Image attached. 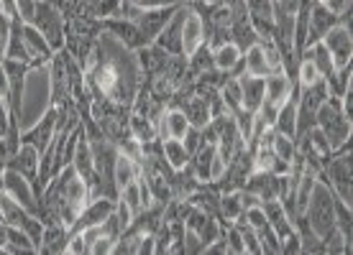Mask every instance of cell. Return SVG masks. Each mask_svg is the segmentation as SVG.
<instances>
[{
    "label": "cell",
    "mask_w": 353,
    "mask_h": 255,
    "mask_svg": "<svg viewBox=\"0 0 353 255\" xmlns=\"http://www.w3.org/2000/svg\"><path fill=\"white\" fill-rule=\"evenodd\" d=\"M82 71L90 95L105 97L115 105L131 107L143 85V71L136 59V52L125 49L108 31L97 36V44Z\"/></svg>",
    "instance_id": "6da1fadb"
},
{
    "label": "cell",
    "mask_w": 353,
    "mask_h": 255,
    "mask_svg": "<svg viewBox=\"0 0 353 255\" xmlns=\"http://www.w3.org/2000/svg\"><path fill=\"white\" fill-rule=\"evenodd\" d=\"M88 202V184L77 174V168L70 164L44 186V192L39 197L36 217L44 225H67V228H72Z\"/></svg>",
    "instance_id": "7a4b0ae2"
},
{
    "label": "cell",
    "mask_w": 353,
    "mask_h": 255,
    "mask_svg": "<svg viewBox=\"0 0 353 255\" xmlns=\"http://www.w3.org/2000/svg\"><path fill=\"white\" fill-rule=\"evenodd\" d=\"M305 217L310 222V230L318 235L320 240H327L333 232H338L336 228V194L325 181H315L312 192H310L307 207H305Z\"/></svg>",
    "instance_id": "3957f363"
},
{
    "label": "cell",
    "mask_w": 353,
    "mask_h": 255,
    "mask_svg": "<svg viewBox=\"0 0 353 255\" xmlns=\"http://www.w3.org/2000/svg\"><path fill=\"white\" fill-rule=\"evenodd\" d=\"M315 125H318L323 135L327 138L330 148L336 153L343 143L351 141L353 133V120L343 113V105H341V97L327 95V100L318 107V115H315Z\"/></svg>",
    "instance_id": "277c9868"
},
{
    "label": "cell",
    "mask_w": 353,
    "mask_h": 255,
    "mask_svg": "<svg viewBox=\"0 0 353 255\" xmlns=\"http://www.w3.org/2000/svg\"><path fill=\"white\" fill-rule=\"evenodd\" d=\"M325 181L338 199L348 207H353V181H351V151H336L333 159L327 161L323 174L318 176Z\"/></svg>",
    "instance_id": "5b68a950"
},
{
    "label": "cell",
    "mask_w": 353,
    "mask_h": 255,
    "mask_svg": "<svg viewBox=\"0 0 353 255\" xmlns=\"http://www.w3.org/2000/svg\"><path fill=\"white\" fill-rule=\"evenodd\" d=\"M41 36H44L49 46L54 52H62L64 49V16L62 10L57 8L49 0H36V10H34V21H31Z\"/></svg>",
    "instance_id": "8992f818"
},
{
    "label": "cell",
    "mask_w": 353,
    "mask_h": 255,
    "mask_svg": "<svg viewBox=\"0 0 353 255\" xmlns=\"http://www.w3.org/2000/svg\"><path fill=\"white\" fill-rule=\"evenodd\" d=\"M320 41L325 44L327 54H330V59H333V69H341V67H348V64H351V56H353L351 28H345L338 23V26L330 28Z\"/></svg>",
    "instance_id": "52a82bcc"
},
{
    "label": "cell",
    "mask_w": 353,
    "mask_h": 255,
    "mask_svg": "<svg viewBox=\"0 0 353 255\" xmlns=\"http://www.w3.org/2000/svg\"><path fill=\"white\" fill-rule=\"evenodd\" d=\"M182 3H185V0H182ZM182 3H174V5H164V8H149V10H143L141 18L136 21V26H139V31H141L143 44H154V41H157V36L161 34V28L167 26L169 18L174 16L176 8H179Z\"/></svg>",
    "instance_id": "ba28073f"
},
{
    "label": "cell",
    "mask_w": 353,
    "mask_h": 255,
    "mask_svg": "<svg viewBox=\"0 0 353 255\" xmlns=\"http://www.w3.org/2000/svg\"><path fill=\"white\" fill-rule=\"evenodd\" d=\"M3 192L10 194V197H13L21 207H26L31 214H36L39 202H36L34 186H31L28 179H23V176L18 174V171H13V168H6V171H3Z\"/></svg>",
    "instance_id": "9c48e42d"
},
{
    "label": "cell",
    "mask_w": 353,
    "mask_h": 255,
    "mask_svg": "<svg viewBox=\"0 0 353 255\" xmlns=\"http://www.w3.org/2000/svg\"><path fill=\"white\" fill-rule=\"evenodd\" d=\"M333 26H338V13H333L325 3L312 0V3H310V16H307V46L320 41ZM307 46H305V49H307Z\"/></svg>",
    "instance_id": "30bf717a"
},
{
    "label": "cell",
    "mask_w": 353,
    "mask_h": 255,
    "mask_svg": "<svg viewBox=\"0 0 353 255\" xmlns=\"http://www.w3.org/2000/svg\"><path fill=\"white\" fill-rule=\"evenodd\" d=\"M57 135V110L49 107L44 113V118L34 125V128H28L26 133H21V143H31L34 148H39V153L52 143V138Z\"/></svg>",
    "instance_id": "8fae6325"
},
{
    "label": "cell",
    "mask_w": 353,
    "mask_h": 255,
    "mask_svg": "<svg viewBox=\"0 0 353 255\" xmlns=\"http://www.w3.org/2000/svg\"><path fill=\"white\" fill-rule=\"evenodd\" d=\"M103 31L115 36V38H118L125 49H131V52H139L141 46H146L139 26H136L133 21H125V18H105V21H103Z\"/></svg>",
    "instance_id": "7c38bea8"
},
{
    "label": "cell",
    "mask_w": 353,
    "mask_h": 255,
    "mask_svg": "<svg viewBox=\"0 0 353 255\" xmlns=\"http://www.w3.org/2000/svg\"><path fill=\"white\" fill-rule=\"evenodd\" d=\"M115 202H118V199H105V197L88 202V204H85V210L80 212L77 222H74L70 230H72V232H82V230L92 228V225H100L105 217H110V214H113Z\"/></svg>",
    "instance_id": "4fadbf2b"
},
{
    "label": "cell",
    "mask_w": 353,
    "mask_h": 255,
    "mask_svg": "<svg viewBox=\"0 0 353 255\" xmlns=\"http://www.w3.org/2000/svg\"><path fill=\"white\" fill-rule=\"evenodd\" d=\"M185 13H187V0L176 8L174 16L169 18V23L161 28V34L157 36L154 44H159L169 54H182V23H185Z\"/></svg>",
    "instance_id": "5bb4252c"
},
{
    "label": "cell",
    "mask_w": 353,
    "mask_h": 255,
    "mask_svg": "<svg viewBox=\"0 0 353 255\" xmlns=\"http://www.w3.org/2000/svg\"><path fill=\"white\" fill-rule=\"evenodd\" d=\"M241 105L248 113H259V107L264 102V89H266V77H251V74H241Z\"/></svg>",
    "instance_id": "9a60e30c"
},
{
    "label": "cell",
    "mask_w": 353,
    "mask_h": 255,
    "mask_svg": "<svg viewBox=\"0 0 353 255\" xmlns=\"http://www.w3.org/2000/svg\"><path fill=\"white\" fill-rule=\"evenodd\" d=\"M205 44V28H203V18L197 16L190 3H187V13H185V23H182V54L190 56V54L197 52V46Z\"/></svg>",
    "instance_id": "2e32d148"
},
{
    "label": "cell",
    "mask_w": 353,
    "mask_h": 255,
    "mask_svg": "<svg viewBox=\"0 0 353 255\" xmlns=\"http://www.w3.org/2000/svg\"><path fill=\"white\" fill-rule=\"evenodd\" d=\"M39 159H41L39 148H34L31 143H21V148H18V153L10 159L8 168L18 171V174L23 176V179H28V181H31V186H34L36 176H39Z\"/></svg>",
    "instance_id": "e0dca14e"
},
{
    "label": "cell",
    "mask_w": 353,
    "mask_h": 255,
    "mask_svg": "<svg viewBox=\"0 0 353 255\" xmlns=\"http://www.w3.org/2000/svg\"><path fill=\"white\" fill-rule=\"evenodd\" d=\"M70 238H72V230L67 225H44V238H41L39 253H46V255L67 253Z\"/></svg>",
    "instance_id": "ac0fdd59"
},
{
    "label": "cell",
    "mask_w": 353,
    "mask_h": 255,
    "mask_svg": "<svg viewBox=\"0 0 353 255\" xmlns=\"http://www.w3.org/2000/svg\"><path fill=\"white\" fill-rule=\"evenodd\" d=\"M261 207H264V214H266L269 228L279 235V240L287 238L294 228H292V222H290V217H287V212H284L282 202H279V199H269V202H261Z\"/></svg>",
    "instance_id": "d6986e66"
},
{
    "label": "cell",
    "mask_w": 353,
    "mask_h": 255,
    "mask_svg": "<svg viewBox=\"0 0 353 255\" xmlns=\"http://www.w3.org/2000/svg\"><path fill=\"white\" fill-rule=\"evenodd\" d=\"M6 59H18V62H28V52L26 44H23V21L21 18H13L8 28V44H6ZM34 67V64H31Z\"/></svg>",
    "instance_id": "ffe728a7"
},
{
    "label": "cell",
    "mask_w": 353,
    "mask_h": 255,
    "mask_svg": "<svg viewBox=\"0 0 353 255\" xmlns=\"http://www.w3.org/2000/svg\"><path fill=\"white\" fill-rule=\"evenodd\" d=\"M243 74H251V77H269V74H274L259 41L243 52Z\"/></svg>",
    "instance_id": "44dd1931"
},
{
    "label": "cell",
    "mask_w": 353,
    "mask_h": 255,
    "mask_svg": "<svg viewBox=\"0 0 353 255\" xmlns=\"http://www.w3.org/2000/svg\"><path fill=\"white\" fill-rule=\"evenodd\" d=\"M136 176H139V161H133L131 156H125V153L118 151V159H115V168H113V181L118 186V192L131 184Z\"/></svg>",
    "instance_id": "7402d4cb"
},
{
    "label": "cell",
    "mask_w": 353,
    "mask_h": 255,
    "mask_svg": "<svg viewBox=\"0 0 353 255\" xmlns=\"http://www.w3.org/2000/svg\"><path fill=\"white\" fill-rule=\"evenodd\" d=\"M128 131H131V135L139 143L159 138V133H157V123H154L151 118H146V115L133 113V110H131V118H128Z\"/></svg>",
    "instance_id": "603a6c76"
},
{
    "label": "cell",
    "mask_w": 353,
    "mask_h": 255,
    "mask_svg": "<svg viewBox=\"0 0 353 255\" xmlns=\"http://www.w3.org/2000/svg\"><path fill=\"white\" fill-rule=\"evenodd\" d=\"M241 56H243V52H241L233 41H225V44H221L218 49H212V62H215V69H221V71L233 69V67L241 62Z\"/></svg>",
    "instance_id": "cb8c5ba5"
},
{
    "label": "cell",
    "mask_w": 353,
    "mask_h": 255,
    "mask_svg": "<svg viewBox=\"0 0 353 255\" xmlns=\"http://www.w3.org/2000/svg\"><path fill=\"white\" fill-rule=\"evenodd\" d=\"M161 151H164V159L172 168H182L190 164V151L185 148V143L179 141V138H167V141H161Z\"/></svg>",
    "instance_id": "d4e9b609"
},
{
    "label": "cell",
    "mask_w": 353,
    "mask_h": 255,
    "mask_svg": "<svg viewBox=\"0 0 353 255\" xmlns=\"http://www.w3.org/2000/svg\"><path fill=\"white\" fill-rule=\"evenodd\" d=\"M26 214H31V212H28L26 207H21L10 194H6L3 189H0V217L8 222L10 228H18Z\"/></svg>",
    "instance_id": "484cf974"
},
{
    "label": "cell",
    "mask_w": 353,
    "mask_h": 255,
    "mask_svg": "<svg viewBox=\"0 0 353 255\" xmlns=\"http://www.w3.org/2000/svg\"><path fill=\"white\" fill-rule=\"evenodd\" d=\"M243 214V204H241V189L239 192L221 194V222L223 228H228Z\"/></svg>",
    "instance_id": "4316f807"
},
{
    "label": "cell",
    "mask_w": 353,
    "mask_h": 255,
    "mask_svg": "<svg viewBox=\"0 0 353 255\" xmlns=\"http://www.w3.org/2000/svg\"><path fill=\"white\" fill-rule=\"evenodd\" d=\"M6 253H13V255L36 253V245L31 243V238H28L21 228H10L8 225V243H6Z\"/></svg>",
    "instance_id": "83f0119b"
},
{
    "label": "cell",
    "mask_w": 353,
    "mask_h": 255,
    "mask_svg": "<svg viewBox=\"0 0 353 255\" xmlns=\"http://www.w3.org/2000/svg\"><path fill=\"white\" fill-rule=\"evenodd\" d=\"M353 217H351V207L348 204H343L341 199L336 197V228L338 232L343 235L345 245L351 247V240H353Z\"/></svg>",
    "instance_id": "f1b7e54d"
},
{
    "label": "cell",
    "mask_w": 353,
    "mask_h": 255,
    "mask_svg": "<svg viewBox=\"0 0 353 255\" xmlns=\"http://www.w3.org/2000/svg\"><path fill=\"white\" fill-rule=\"evenodd\" d=\"M256 235H259L261 253H266V255H279V253H282V240H279V235H276L269 225H266V228H261V230H256Z\"/></svg>",
    "instance_id": "f546056e"
},
{
    "label": "cell",
    "mask_w": 353,
    "mask_h": 255,
    "mask_svg": "<svg viewBox=\"0 0 353 255\" xmlns=\"http://www.w3.org/2000/svg\"><path fill=\"white\" fill-rule=\"evenodd\" d=\"M233 225L239 228L241 240H243V247H246V253L261 255V245H259V235H256V230L251 228V225H246V222H243V220H236V222H233Z\"/></svg>",
    "instance_id": "4dcf8cb0"
},
{
    "label": "cell",
    "mask_w": 353,
    "mask_h": 255,
    "mask_svg": "<svg viewBox=\"0 0 353 255\" xmlns=\"http://www.w3.org/2000/svg\"><path fill=\"white\" fill-rule=\"evenodd\" d=\"M18 5V18L23 23H31L34 21V10H36V0H16Z\"/></svg>",
    "instance_id": "1f68e13d"
},
{
    "label": "cell",
    "mask_w": 353,
    "mask_h": 255,
    "mask_svg": "<svg viewBox=\"0 0 353 255\" xmlns=\"http://www.w3.org/2000/svg\"><path fill=\"white\" fill-rule=\"evenodd\" d=\"M282 253H302V243H300V235H297V230H292L287 238H282Z\"/></svg>",
    "instance_id": "d6a6232c"
},
{
    "label": "cell",
    "mask_w": 353,
    "mask_h": 255,
    "mask_svg": "<svg viewBox=\"0 0 353 255\" xmlns=\"http://www.w3.org/2000/svg\"><path fill=\"white\" fill-rule=\"evenodd\" d=\"M13 156H16V153H13V148L8 146V141H6V138H0V176H3V171L8 168V164H10Z\"/></svg>",
    "instance_id": "836d02e7"
},
{
    "label": "cell",
    "mask_w": 353,
    "mask_h": 255,
    "mask_svg": "<svg viewBox=\"0 0 353 255\" xmlns=\"http://www.w3.org/2000/svg\"><path fill=\"white\" fill-rule=\"evenodd\" d=\"M8 120H10V107L6 102V97H0V135H6V131H8Z\"/></svg>",
    "instance_id": "e575fe53"
},
{
    "label": "cell",
    "mask_w": 353,
    "mask_h": 255,
    "mask_svg": "<svg viewBox=\"0 0 353 255\" xmlns=\"http://www.w3.org/2000/svg\"><path fill=\"white\" fill-rule=\"evenodd\" d=\"M8 74H6V69H3V64H0V97H8Z\"/></svg>",
    "instance_id": "d590c367"
},
{
    "label": "cell",
    "mask_w": 353,
    "mask_h": 255,
    "mask_svg": "<svg viewBox=\"0 0 353 255\" xmlns=\"http://www.w3.org/2000/svg\"><path fill=\"white\" fill-rule=\"evenodd\" d=\"M6 243H8V222L0 217V247L6 250Z\"/></svg>",
    "instance_id": "8d00e7d4"
},
{
    "label": "cell",
    "mask_w": 353,
    "mask_h": 255,
    "mask_svg": "<svg viewBox=\"0 0 353 255\" xmlns=\"http://www.w3.org/2000/svg\"><path fill=\"white\" fill-rule=\"evenodd\" d=\"M320 3H327V0H320Z\"/></svg>",
    "instance_id": "74e56055"
}]
</instances>
